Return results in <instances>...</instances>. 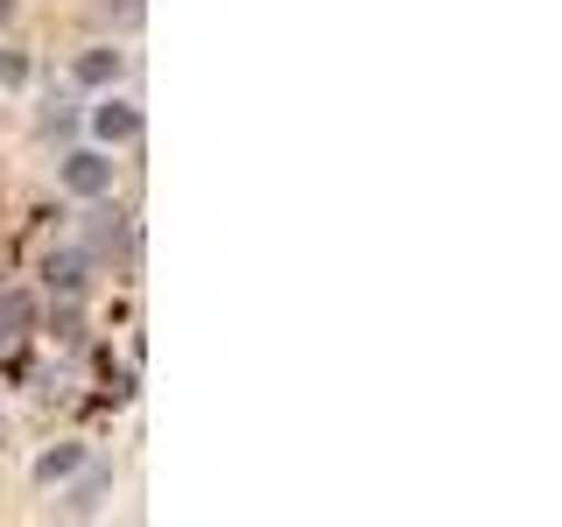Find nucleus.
Masks as SVG:
<instances>
[{"label":"nucleus","mask_w":562,"mask_h":527,"mask_svg":"<svg viewBox=\"0 0 562 527\" xmlns=\"http://www.w3.org/2000/svg\"><path fill=\"white\" fill-rule=\"evenodd\" d=\"M64 190H70V198H105V190H113V162L92 155V148L64 155Z\"/></svg>","instance_id":"1"},{"label":"nucleus","mask_w":562,"mask_h":527,"mask_svg":"<svg viewBox=\"0 0 562 527\" xmlns=\"http://www.w3.org/2000/svg\"><path fill=\"white\" fill-rule=\"evenodd\" d=\"M29 330H35V295L29 289H8V295H0V359H8Z\"/></svg>","instance_id":"2"},{"label":"nucleus","mask_w":562,"mask_h":527,"mask_svg":"<svg viewBox=\"0 0 562 527\" xmlns=\"http://www.w3.org/2000/svg\"><path fill=\"white\" fill-rule=\"evenodd\" d=\"M43 281L57 295H78L85 289V254H78V246H49V254H43Z\"/></svg>","instance_id":"3"},{"label":"nucleus","mask_w":562,"mask_h":527,"mask_svg":"<svg viewBox=\"0 0 562 527\" xmlns=\"http://www.w3.org/2000/svg\"><path fill=\"white\" fill-rule=\"evenodd\" d=\"M92 127H99V141H134L140 134V113L127 99H99L92 105Z\"/></svg>","instance_id":"4"},{"label":"nucleus","mask_w":562,"mask_h":527,"mask_svg":"<svg viewBox=\"0 0 562 527\" xmlns=\"http://www.w3.org/2000/svg\"><path fill=\"white\" fill-rule=\"evenodd\" d=\"M70 78L78 85H113L120 78V49H85V57L70 64Z\"/></svg>","instance_id":"5"},{"label":"nucleus","mask_w":562,"mask_h":527,"mask_svg":"<svg viewBox=\"0 0 562 527\" xmlns=\"http://www.w3.org/2000/svg\"><path fill=\"white\" fill-rule=\"evenodd\" d=\"M78 464H85V444H57V450H43V457H35V479H43V485H57V479H70Z\"/></svg>","instance_id":"6"},{"label":"nucleus","mask_w":562,"mask_h":527,"mask_svg":"<svg viewBox=\"0 0 562 527\" xmlns=\"http://www.w3.org/2000/svg\"><path fill=\"white\" fill-rule=\"evenodd\" d=\"M105 22H120V29H140V0H105Z\"/></svg>","instance_id":"7"},{"label":"nucleus","mask_w":562,"mask_h":527,"mask_svg":"<svg viewBox=\"0 0 562 527\" xmlns=\"http://www.w3.org/2000/svg\"><path fill=\"white\" fill-rule=\"evenodd\" d=\"M8 14H14V0H0V22H8Z\"/></svg>","instance_id":"8"}]
</instances>
